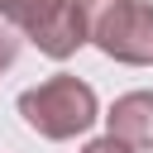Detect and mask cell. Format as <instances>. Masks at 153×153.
<instances>
[{
	"instance_id": "6da1fadb",
	"label": "cell",
	"mask_w": 153,
	"mask_h": 153,
	"mask_svg": "<svg viewBox=\"0 0 153 153\" xmlns=\"http://www.w3.org/2000/svg\"><path fill=\"white\" fill-rule=\"evenodd\" d=\"M86 38L129 67H153V5L148 0H76Z\"/></svg>"
},
{
	"instance_id": "7a4b0ae2",
	"label": "cell",
	"mask_w": 153,
	"mask_h": 153,
	"mask_svg": "<svg viewBox=\"0 0 153 153\" xmlns=\"http://www.w3.org/2000/svg\"><path fill=\"white\" fill-rule=\"evenodd\" d=\"M19 115L43 139H76L96 124V91L81 76L57 72V76H48L19 96Z\"/></svg>"
},
{
	"instance_id": "3957f363",
	"label": "cell",
	"mask_w": 153,
	"mask_h": 153,
	"mask_svg": "<svg viewBox=\"0 0 153 153\" xmlns=\"http://www.w3.org/2000/svg\"><path fill=\"white\" fill-rule=\"evenodd\" d=\"M0 19L29 33L48 57H72L81 43H91L76 0H0Z\"/></svg>"
},
{
	"instance_id": "277c9868",
	"label": "cell",
	"mask_w": 153,
	"mask_h": 153,
	"mask_svg": "<svg viewBox=\"0 0 153 153\" xmlns=\"http://www.w3.org/2000/svg\"><path fill=\"white\" fill-rule=\"evenodd\" d=\"M110 134L129 148H153V91H129L105 115Z\"/></svg>"
},
{
	"instance_id": "5b68a950",
	"label": "cell",
	"mask_w": 153,
	"mask_h": 153,
	"mask_svg": "<svg viewBox=\"0 0 153 153\" xmlns=\"http://www.w3.org/2000/svg\"><path fill=\"white\" fill-rule=\"evenodd\" d=\"M14 53H19V38H14V24H0V72L14 62Z\"/></svg>"
},
{
	"instance_id": "8992f818",
	"label": "cell",
	"mask_w": 153,
	"mask_h": 153,
	"mask_svg": "<svg viewBox=\"0 0 153 153\" xmlns=\"http://www.w3.org/2000/svg\"><path fill=\"white\" fill-rule=\"evenodd\" d=\"M81 153H134V148H129V143H120L115 134H105V139H96V143H86Z\"/></svg>"
}]
</instances>
